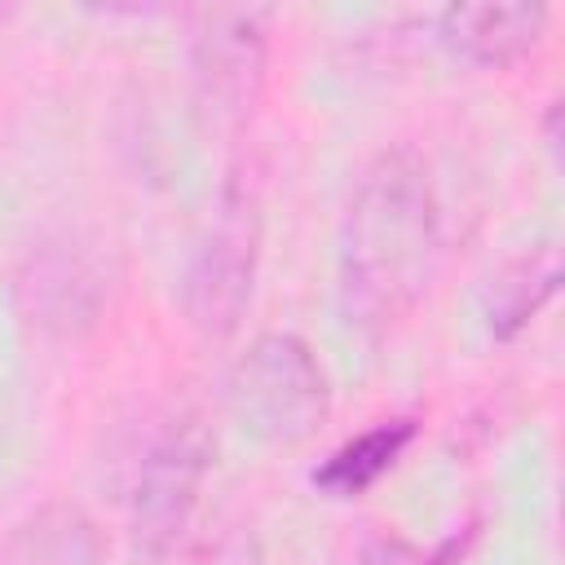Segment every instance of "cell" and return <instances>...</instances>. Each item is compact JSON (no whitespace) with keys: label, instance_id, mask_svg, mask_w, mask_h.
Returning <instances> with one entry per match:
<instances>
[{"label":"cell","instance_id":"obj_5","mask_svg":"<svg viewBox=\"0 0 565 565\" xmlns=\"http://www.w3.org/2000/svg\"><path fill=\"white\" fill-rule=\"evenodd\" d=\"M194 75L203 102L243 124L265 79V13L260 9H216L194 40Z\"/></svg>","mask_w":565,"mask_h":565},{"label":"cell","instance_id":"obj_2","mask_svg":"<svg viewBox=\"0 0 565 565\" xmlns=\"http://www.w3.org/2000/svg\"><path fill=\"white\" fill-rule=\"evenodd\" d=\"M225 415L260 446H300L331 415V384L300 335L252 340L225 375Z\"/></svg>","mask_w":565,"mask_h":565},{"label":"cell","instance_id":"obj_12","mask_svg":"<svg viewBox=\"0 0 565 565\" xmlns=\"http://www.w3.org/2000/svg\"><path fill=\"white\" fill-rule=\"evenodd\" d=\"M463 543H468V534H463V539H446V543H441V547H437V552H433L424 565H459V556H463Z\"/></svg>","mask_w":565,"mask_h":565},{"label":"cell","instance_id":"obj_1","mask_svg":"<svg viewBox=\"0 0 565 565\" xmlns=\"http://www.w3.org/2000/svg\"><path fill=\"white\" fill-rule=\"evenodd\" d=\"M437 194L415 150L397 146L366 163L344 216L340 278L349 318L384 335L428 291L437 265Z\"/></svg>","mask_w":565,"mask_h":565},{"label":"cell","instance_id":"obj_9","mask_svg":"<svg viewBox=\"0 0 565 565\" xmlns=\"http://www.w3.org/2000/svg\"><path fill=\"white\" fill-rule=\"evenodd\" d=\"M561 282V252L552 243L530 247L525 256L508 260L486 282V327L494 340H512L521 327L534 322V313L556 296Z\"/></svg>","mask_w":565,"mask_h":565},{"label":"cell","instance_id":"obj_8","mask_svg":"<svg viewBox=\"0 0 565 565\" xmlns=\"http://www.w3.org/2000/svg\"><path fill=\"white\" fill-rule=\"evenodd\" d=\"M0 565H102V534L79 508L49 503L9 530Z\"/></svg>","mask_w":565,"mask_h":565},{"label":"cell","instance_id":"obj_11","mask_svg":"<svg viewBox=\"0 0 565 565\" xmlns=\"http://www.w3.org/2000/svg\"><path fill=\"white\" fill-rule=\"evenodd\" d=\"M358 565H419V561L402 539H371L358 552Z\"/></svg>","mask_w":565,"mask_h":565},{"label":"cell","instance_id":"obj_4","mask_svg":"<svg viewBox=\"0 0 565 565\" xmlns=\"http://www.w3.org/2000/svg\"><path fill=\"white\" fill-rule=\"evenodd\" d=\"M212 463H216V437L199 415L185 411L163 424V433L150 441L141 459L137 494H132V534L141 552L207 503Z\"/></svg>","mask_w":565,"mask_h":565},{"label":"cell","instance_id":"obj_13","mask_svg":"<svg viewBox=\"0 0 565 565\" xmlns=\"http://www.w3.org/2000/svg\"><path fill=\"white\" fill-rule=\"evenodd\" d=\"M4 18H9V9H0V22H4Z\"/></svg>","mask_w":565,"mask_h":565},{"label":"cell","instance_id":"obj_3","mask_svg":"<svg viewBox=\"0 0 565 565\" xmlns=\"http://www.w3.org/2000/svg\"><path fill=\"white\" fill-rule=\"evenodd\" d=\"M256 260H260V203L252 181L243 172H230L181 287V305L194 331H203L207 340H225L238 331L252 305Z\"/></svg>","mask_w":565,"mask_h":565},{"label":"cell","instance_id":"obj_10","mask_svg":"<svg viewBox=\"0 0 565 565\" xmlns=\"http://www.w3.org/2000/svg\"><path fill=\"white\" fill-rule=\"evenodd\" d=\"M146 565H265L260 539L247 521L238 516H221L199 508L190 512L172 534H163L154 547L141 552Z\"/></svg>","mask_w":565,"mask_h":565},{"label":"cell","instance_id":"obj_7","mask_svg":"<svg viewBox=\"0 0 565 565\" xmlns=\"http://www.w3.org/2000/svg\"><path fill=\"white\" fill-rule=\"evenodd\" d=\"M419 424L415 419H384V424H371L366 433L349 437L344 446H335L313 472V490L327 494V499H362L384 472L397 468V459L411 450Z\"/></svg>","mask_w":565,"mask_h":565},{"label":"cell","instance_id":"obj_6","mask_svg":"<svg viewBox=\"0 0 565 565\" xmlns=\"http://www.w3.org/2000/svg\"><path fill=\"white\" fill-rule=\"evenodd\" d=\"M547 4H450L437 13L441 44L472 66H512L547 31Z\"/></svg>","mask_w":565,"mask_h":565}]
</instances>
